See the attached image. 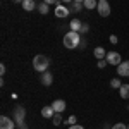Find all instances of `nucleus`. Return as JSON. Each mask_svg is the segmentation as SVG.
I'll list each match as a JSON object with an SVG mask.
<instances>
[{
  "instance_id": "1",
  "label": "nucleus",
  "mask_w": 129,
  "mask_h": 129,
  "mask_svg": "<svg viewBox=\"0 0 129 129\" xmlns=\"http://www.w3.org/2000/svg\"><path fill=\"white\" fill-rule=\"evenodd\" d=\"M81 41V36L78 31H69V33H66V36H64V47L69 50H74L78 45H79Z\"/></svg>"
},
{
  "instance_id": "2",
  "label": "nucleus",
  "mask_w": 129,
  "mask_h": 129,
  "mask_svg": "<svg viewBox=\"0 0 129 129\" xmlns=\"http://www.w3.org/2000/svg\"><path fill=\"white\" fill-rule=\"evenodd\" d=\"M48 66H50V60L45 55H36L33 59V69L36 71V72H45V71L48 69Z\"/></svg>"
},
{
  "instance_id": "3",
  "label": "nucleus",
  "mask_w": 129,
  "mask_h": 129,
  "mask_svg": "<svg viewBox=\"0 0 129 129\" xmlns=\"http://www.w3.org/2000/svg\"><path fill=\"white\" fill-rule=\"evenodd\" d=\"M96 10H98V14L102 16V17H109L110 16V5L107 0H98V7H96Z\"/></svg>"
},
{
  "instance_id": "4",
  "label": "nucleus",
  "mask_w": 129,
  "mask_h": 129,
  "mask_svg": "<svg viewBox=\"0 0 129 129\" xmlns=\"http://www.w3.org/2000/svg\"><path fill=\"white\" fill-rule=\"evenodd\" d=\"M24 115H26V110H24V107H17V109H16V112H14V120L17 122V126H19L21 129H24V124H22Z\"/></svg>"
},
{
  "instance_id": "5",
  "label": "nucleus",
  "mask_w": 129,
  "mask_h": 129,
  "mask_svg": "<svg viewBox=\"0 0 129 129\" xmlns=\"http://www.w3.org/2000/svg\"><path fill=\"white\" fill-rule=\"evenodd\" d=\"M105 60L109 62L110 66H119L120 62V53L119 52H107V57H105Z\"/></svg>"
},
{
  "instance_id": "6",
  "label": "nucleus",
  "mask_w": 129,
  "mask_h": 129,
  "mask_svg": "<svg viewBox=\"0 0 129 129\" xmlns=\"http://www.w3.org/2000/svg\"><path fill=\"white\" fill-rule=\"evenodd\" d=\"M0 129H16V120L7 117V115H2L0 117Z\"/></svg>"
},
{
  "instance_id": "7",
  "label": "nucleus",
  "mask_w": 129,
  "mask_h": 129,
  "mask_svg": "<svg viewBox=\"0 0 129 129\" xmlns=\"http://www.w3.org/2000/svg\"><path fill=\"white\" fill-rule=\"evenodd\" d=\"M53 12H55V16H57V17L64 19V17H67V16L71 14V9L67 7V5H60V4H59V5L55 7V10H53Z\"/></svg>"
},
{
  "instance_id": "8",
  "label": "nucleus",
  "mask_w": 129,
  "mask_h": 129,
  "mask_svg": "<svg viewBox=\"0 0 129 129\" xmlns=\"http://www.w3.org/2000/svg\"><path fill=\"white\" fill-rule=\"evenodd\" d=\"M117 74L122 78H129V60H124L117 66Z\"/></svg>"
},
{
  "instance_id": "9",
  "label": "nucleus",
  "mask_w": 129,
  "mask_h": 129,
  "mask_svg": "<svg viewBox=\"0 0 129 129\" xmlns=\"http://www.w3.org/2000/svg\"><path fill=\"white\" fill-rule=\"evenodd\" d=\"M52 107H53V110H55V112H57V114H62V112H64V110H66V107H67V105H66V100H55V102H53V103H52Z\"/></svg>"
},
{
  "instance_id": "10",
  "label": "nucleus",
  "mask_w": 129,
  "mask_h": 129,
  "mask_svg": "<svg viewBox=\"0 0 129 129\" xmlns=\"http://www.w3.org/2000/svg\"><path fill=\"white\" fill-rule=\"evenodd\" d=\"M55 114H57V112L53 110L52 105H47V107H43V109H41V117H45V119H52Z\"/></svg>"
},
{
  "instance_id": "11",
  "label": "nucleus",
  "mask_w": 129,
  "mask_h": 129,
  "mask_svg": "<svg viewBox=\"0 0 129 129\" xmlns=\"http://www.w3.org/2000/svg\"><path fill=\"white\" fill-rule=\"evenodd\" d=\"M52 83H53V76H52V72L45 71L43 76H41V84H43V86H50Z\"/></svg>"
},
{
  "instance_id": "12",
  "label": "nucleus",
  "mask_w": 129,
  "mask_h": 129,
  "mask_svg": "<svg viewBox=\"0 0 129 129\" xmlns=\"http://www.w3.org/2000/svg\"><path fill=\"white\" fill-rule=\"evenodd\" d=\"M22 9L26 10V12H31V10H35L36 9V2L35 0H22Z\"/></svg>"
},
{
  "instance_id": "13",
  "label": "nucleus",
  "mask_w": 129,
  "mask_h": 129,
  "mask_svg": "<svg viewBox=\"0 0 129 129\" xmlns=\"http://www.w3.org/2000/svg\"><path fill=\"white\" fill-rule=\"evenodd\" d=\"M93 53H95V57H96L98 60H102V59H105V57H107V52H105L103 47H96V48L93 50Z\"/></svg>"
},
{
  "instance_id": "14",
  "label": "nucleus",
  "mask_w": 129,
  "mask_h": 129,
  "mask_svg": "<svg viewBox=\"0 0 129 129\" xmlns=\"http://www.w3.org/2000/svg\"><path fill=\"white\" fill-rule=\"evenodd\" d=\"M119 95H120V98H124V100L129 98V84H122V86H120Z\"/></svg>"
},
{
  "instance_id": "15",
  "label": "nucleus",
  "mask_w": 129,
  "mask_h": 129,
  "mask_svg": "<svg viewBox=\"0 0 129 129\" xmlns=\"http://www.w3.org/2000/svg\"><path fill=\"white\" fill-rule=\"evenodd\" d=\"M69 26H71V31H78V33H79V31H81V26H83V22H81L79 19H72Z\"/></svg>"
},
{
  "instance_id": "16",
  "label": "nucleus",
  "mask_w": 129,
  "mask_h": 129,
  "mask_svg": "<svg viewBox=\"0 0 129 129\" xmlns=\"http://www.w3.org/2000/svg\"><path fill=\"white\" fill-rule=\"evenodd\" d=\"M98 7V0H84V9L93 10Z\"/></svg>"
},
{
  "instance_id": "17",
  "label": "nucleus",
  "mask_w": 129,
  "mask_h": 129,
  "mask_svg": "<svg viewBox=\"0 0 129 129\" xmlns=\"http://www.w3.org/2000/svg\"><path fill=\"white\" fill-rule=\"evenodd\" d=\"M38 12L40 14H48V4H45V2H41V4H38Z\"/></svg>"
},
{
  "instance_id": "18",
  "label": "nucleus",
  "mask_w": 129,
  "mask_h": 129,
  "mask_svg": "<svg viewBox=\"0 0 129 129\" xmlns=\"http://www.w3.org/2000/svg\"><path fill=\"white\" fill-rule=\"evenodd\" d=\"M84 7V4H78V2H72V7H71V12H81V9Z\"/></svg>"
},
{
  "instance_id": "19",
  "label": "nucleus",
  "mask_w": 129,
  "mask_h": 129,
  "mask_svg": "<svg viewBox=\"0 0 129 129\" xmlns=\"http://www.w3.org/2000/svg\"><path fill=\"white\" fill-rule=\"evenodd\" d=\"M62 115H60V114H55V115H53V117H52V122H53V126H60V124H62Z\"/></svg>"
},
{
  "instance_id": "20",
  "label": "nucleus",
  "mask_w": 129,
  "mask_h": 129,
  "mask_svg": "<svg viewBox=\"0 0 129 129\" xmlns=\"http://www.w3.org/2000/svg\"><path fill=\"white\" fill-rule=\"evenodd\" d=\"M110 86H112V88H117V89H119L120 86H122V83H120V79H112V81H110Z\"/></svg>"
},
{
  "instance_id": "21",
  "label": "nucleus",
  "mask_w": 129,
  "mask_h": 129,
  "mask_svg": "<svg viewBox=\"0 0 129 129\" xmlns=\"http://www.w3.org/2000/svg\"><path fill=\"white\" fill-rule=\"evenodd\" d=\"M112 129H127V126H126V124H122V122H117V124H114V126H112Z\"/></svg>"
},
{
  "instance_id": "22",
  "label": "nucleus",
  "mask_w": 129,
  "mask_h": 129,
  "mask_svg": "<svg viewBox=\"0 0 129 129\" xmlns=\"http://www.w3.org/2000/svg\"><path fill=\"white\" fill-rule=\"evenodd\" d=\"M76 120H78V119H76V115H71V117L66 120V122H67L69 126H74V124H76Z\"/></svg>"
},
{
  "instance_id": "23",
  "label": "nucleus",
  "mask_w": 129,
  "mask_h": 129,
  "mask_svg": "<svg viewBox=\"0 0 129 129\" xmlns=\"http://www.w3.org/2000/svg\"><path fill=\"white\" fill-rule=\"evenodd\" d=\"M107 64H109V62H107V60H105V59H102V60H98V64H96V66H98L100 69H103V67H105V66H107Z\"/></svg>"
},
{
  "instance_id": "24",
  "label": "nucleus",
  "mask_w": 129,
  "mask_h": 129,
  "mask_svg": "<svg viewBox=\"0 0 129 129\" xmlns=\"http://www.w3.org/2000/svg\"><path fill=\"white\" fill-rule=\"evenodd\" d=\"M43 2L48 5H59V0H43Z\"/></svg>"
},
{
  "instance_id": "25",
  "label": "nucleus",
  "mask_w": 129,
  "mask_h": 129,
  "mask_svg": "<svg viewBox=\"0 0 129 129\" xmlns=\"http://www.w3.org/2000/svg\"><path fill=\"white\" fill-rule=\"evenodd\" d=\"M117 41H119V38H117L115 35H110V43H114V45H115Z\"/></svg>"
},
{
  "instance_id": "26",
  "label": "nucleus",
  "mask_w": 129,
  "mask_h": 129,
  "mask_svg": "<svg viewBox=\"0 0 129 129\" xmlns=\"http://www.w3.org/2000/svg\"><path fill=\"white\" fill-rule=\"evenodd\" d=\"M88 29H89V28H88V24H84V22H83V26H81V31H79V33H86Z\"/></svg>"
},
{
  "instance_id": "27",
  "label": "nucleus",
  "mask_w": 129,
  "mask_h": 129,
  "mask_svg": "<svg viewBox=\"0 0 129 129\" xmlns=\"http://www.w3.org/2000/svg\"><path fill=\"white\" fill-rule=\"evenodd\" d=\"M69 129H84L83 126H79V124H74V126H71Z\"/></svg>"
},
{
  "instance_id": "28",
  "label": "nucleus",
  "mask_w": 129,
  "mask_h": 129,
  "mask_svg": "<svg viewBox=\"0 0 129 129\" xmlns=\"http://www.w3.org/2000/svg\"><path fill=\"white\" fill-rule=\"evenodd\" d=\"M0 74H2V76H4V74H5V66H4V64H2V66H0Z\"/></svg>"
},
{
  "instance_id": "29",
  "label": "nucleus",
  "mask_w": 129,
  "mask_h": 129,
  "mask_svg": "<svg viewBox=\"0 0 129 129\" xmlns=\"http://www.w3.org/2000/svg\"><path fill=\"white\" fill-rule=\"evenodd\" d=\"M62 2H64V4H66V5H67V4H72V2H74V0H62Z\"/></svg>"
},
{
  "instance_id": "30",
  "label": "nucleus",
  "mask_w": 129,
  "mask_h": 129,
  "mask_svg": "<svg viewBox=\"0 0 129 129\" xmlns=\"http://www.w3.org/2000/svg\"><path fill=\"white\" fill-rule=\"evenodd\" d=\"M12 2H16V4H22V0H12Z\"/></svg>"
},
{
  "instance_id": "31",
  "label": "nucleus",
  "mask_w": 129,
  "mask_h": 129,
  "mask_svg": "<svg viewBox=\"0 0 129 129\" xmlns=\"http://www.w3.org/2000/svg\"><path fill=\"white\" fill-rule=\"evenodd\" d=\"M74 2H78V4H84V0H74Z\"/></svg>"
},
{
  "instance_id": "32",
  "label": "nucleus",
  "mask_w": 129,
  "mask_h": 129,
  "mask_svg": "<svg viewBox=\"0 0 129 129\" xmlns=\"http://www.w3.org/2000/svg\"><path fill=\"white\" fill-rule=\"evenodd\" d=\"M127 129H129V126H127Z\"/></svg>"
}]
</instances>
